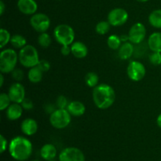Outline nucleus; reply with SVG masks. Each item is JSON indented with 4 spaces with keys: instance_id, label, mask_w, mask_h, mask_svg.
I'll return each instance as SVG.
<instances>
[{
    "instance_id": "f257e3e1",
    "label": "nucleus",
    "mask_w": 161,
    "mask_h": 161,
    "mask_svg": "<svg viewBox=\"0 0 161 161\" xmlns=\"http://www.w3.org/2000/svg\"><path fill=\"white\" fill-rule=\"evenodd\" d=\"M92 97L96 107L104 110L110 108L114 104L116 100V93L110 85L101 83L94 88Z\"/></svg>"
},
{
    "instance_id": "f03ea898",
    "label": "nucleus",
    "mask_w": 161,
    "mask_h": 161,
    "mask_svg": "<svg viewBox=\"0 0 161 161\" xmlns=\"http://www.w3.org/2000/svg\"><path fill=\"white\" fill-rule=\"evenodd\" d=\"M9 152L14 160L25 161L30 158L32 153V144L28 138L17 136L9 142Z\"/></svg>"
},
{
    "instance_id": "7ed1b4c3",
    "label": "nucleus",
    "mask_w": 161,
    "mask_h": 161,
    "mask_svg": "<svg viewBox=\"0 0 161 161\" xmlns=\"http://www.w3.org/2000/svg\"><path fill=\"white\" fill-rule=\"evenodd\" d=\"M18 58L20 64L28 69L37 66L40 61L38 50L31 45H26L20 49L18 53Z\"/></svg>"
},
{
    "instance_id": "20e7f679",
    "label": "nucleus",
    "mask_w": 161,
    "mask_h": 161,
    "mask_svg": "<svg viewBox=\"0 0 161 161\" xmlns=\"http://www.w3.org/2000/svg\"><path fill=\"white\" fill-rule=\"evenodd\" d=\"M19 61L18 54L13 49H6L0 53V71L2 73H11Z\"/></svg>"
},
{
    "instance_id": "39448f33",
    "label": "nucleus",
    "mask_w": 161,
    "mask_h": 161,
    "mask_svg": "<svg viewBox=\"0 0 161 161\" xmlns=\"http://www.w3.org/2000/svg\"><path fill=\"white\" fill-rule=\"evenodd\" d=\"M53 36L57 42L61 46L72 45L75 40V31L69 25L61 24L53 30Z\"/></svg>"
},
{
    "instance_id": "423d86ee",
    "label": "nucleus",
    "mask_w": 161,
    "mask_h": 161,
    "mask_svg": "<svg viewBox=\"0 0 161 161\" xmlns=\"http://www.w3.org/2000/svg\"><path fill=\"white\" fill-rule=\"evenodd\" d=\"M72 116L64 108H57L50 116V123L53 127L58 130L64 129L70 124Z\"/></svg>"
},
{
    "instance_id": "0eeeda50",
    "label": "nucleus",
    "mask_w": 161,
    "mask_h": 161,
    "mask_svg": "<svg viewBox=\"0 0 161 161\" xmlns=\"http://www.w3.org/2000/svg\"><path fill=\"white\" fill-rule=\"evenodd\" d=\"M30 25L37 32H47L50 27V19L47 14L38 13L31 16L30 18Z\"/></svg>"
},
{
    "instance_id": "6e6552de",
    "label": "nucleus",
    "mask_w": 161,
    "mask_h": 161,
    "mask_svg": "<svg viewBox=\"0 0 161 161\" xmlns=\"http://www.w3.org/2000/svg\"><path fill=\"white\" fill-rule=\"evenodd\" d=\"M127 73L128 78L134 82H138L145 78L146 69L144 64L138 61H132L127 65Z\"/></svg>"
},
{
    "instance_id": "1a4fd4ad",
    "label": "nucleus",
    "mask_w": 161,
    "mask_h": 161,
    "mask_svg": "<svg viewBox=\"0 0 161 161\" xmlns=\"http://www.w3.org/2000/svg\"><path fill=\"white\" fill-rule=\"evenodd\" d=\"M107 19L111 26H122L128 20V13L123 8H115L108 13Z\"/></svg>"
},
{
    "instance_id": "9d476101",
    "label": "nucleus",
    "mask_w": 161,
    "mask_h": 161,
    "mask_svg": "<svg viewBox=\"0 0 161 161\" xmlns=\"http://www.w3.org/2000/svg\"><path fill=\"white\" fill-rule=\"evenodd\" d=\"M129 42L133 44H140L146 39V28L142 23H135L128 31Z\"/></svg>"
},
{
    "instance_id": "9b49d317",
    "label": "nucleus",
    "mask_w": 161,
    "mask_h": 161,
    "mask_svg": "<svg viewBox=\"0 0 161 161\" xmlns=\"http://www.w3.org/2000/svg\"><path fill=\"white\" fill-rule=\"evenodd\" d=\"M59 161H85V156L78 148L68 147L59 154Z\"/></svg>"
},
{
    "instance_id": "f8f14e48",
    "label": "nucleus",
    "mask_w": 161,
    "mask_h": 161,
    "mask_svg": "<svg viewBox=\"0 0 161 161\" xmlns=\"http://www.w3.org/2000/svg\"><path fill=\"white\" fill-rule=\"evenodd\" d=\"M7 94L11 102L20 104L25 98V88L20 82H16L9 86Z\"/></svg>"
},
{
    "instance_id": "ddd939ff",
    "label": "nucleus",
    "mask_w": 161,
    "mask_h": 161,
    "mask_svg": "<svg viewBox=\"0 0 161 161\" xmlns=\"http://www.w3.org/2000/svg\"><path fill=\"white\" fill-rule=\"evenodd\" d=\"M17 8L25 15H33L36 14L38 4L35 0H18Z\"/></svg>"
},
{
    "instance_id": "4468645a",
    "label": "nucleus",
    "mask_w": 161,
    "mask_h": 161,
    "mask_svg": "<svg viewBox=\"0 0 161 161\" xmlns=\"http://www.w3.org/2000/svg\"><path fill=\"white\" fill-rule=\"evenodd\" d=\"M38 128H39L38 123L31 118H27L24 119L20 124V130L22 133L27 136L34 135L38 131Z\"/></svg>"
},
{
    "instance_id": "2eb2a0df",
    "label": "nucleus",
    "mask_w": 161,
    "mask_h": 161,
    "mask_svg": "<svg viewBox=\"0 0 161 161\" xmlns=\"http://www.w3.org/2000/svg\"><path fill=\"white\" fill-rule=\"evenodd\" d=\"M24 108H22L21 105L18 103H14L10 104L9 107L6 108V117L9 120L15 121L20 118L23 113Z\"/></svg>"
},
{
    "instance_id": "dca6fc26",
    "label": "nucleus",
    "mask_w": 161,
    "mask_h": 161,
    "mask_svg": "<svg viewBox=\"0 0 161 161\" xmlns=\"http://www.w3.org/2000/svg\"><path fill=\"white\" fill-rule=\"evenodd\" d=\"M66 109L70 113L71 116L80 117L85 113L86 107H85L84 104L82 103L80 101H72L69 102Z\"/></svg>"
},
{
    "instance_id": "f3484780",
    "label": "nucleus",
    "mask_w": 161,
    "mask_h": 161,
    "mask_svg": "<svg viewBox=\"0 0 161 161\" xmlns=\"http://www.w3.org/2000/svg\"><path fill=\"white\" fill-rule=\"evenodd\" d=\"M71 50L72 53L75 58L82 59L87 56L88 54V48L83 42L76 41L74 42L71 45Z\"/></svg>"
},
{
    "instance_id": "a211bd4d",
    "label": "nucleus",
    "mask_w": 161,
    "mask_h": 161,
    "mask_svg": "<svg viewBox=\"0 0 161 161\" xmlns=\"http://www.w3.org/2000/svg\"><path fill=\"white\" fill-rule=\"evenodd\" d=\"M148 47L152 52L161 53V32L157 31L149 36L148 39Z\"/></svg>"
},
{
    "instance_id": "6ab92c4d",
    "label": "nucleus",
    "mask_w": 161,
    "mask_h": 161,
    "mask_svg": "<svg viewBox=\"0 0 161 161\" xmlns=\"http://www.w3.org/2000/svg\"><path fill=\"white\" fill-rule=\"evenodd\" d=\"M134 53V44L130 42H123L118 50V55L121 60H128L132 57Z\"/></svg>"
},
{
    "instance_id": "aec40b11",
    "label": "nucleus",
    "mask_w": 161,
    "mask_h": 161,
    "mask_svg": "<svg viewBox=\"0 0 161 161\" xmlns=\"http://www.w3.org/2000/svg\"><path fill=\"white\" fill-rule=\"evenodd\" d=\"M40 156L43 160L48 161L55 159L57 157V149L53 144H45L40 149Z\"/></svg>"
},
{
    "instance_id": "412c9836",
    "label": "nucleus",
    "mask_w": 161,
    "mask_h": 161,
    "mask_svg": "<svg viewBox=\"0 0 161 161\" xmlns=\"http://www.w3.org/2000/svg\"><path fill=\"white\" fill-rule=\"evenodd\" d=\"M43 76V72L38 66L31 68L28 71V79L31 83H38L41 82Z\"/></svg>"
},
{
    "instance_id": "4be33fe9",
    "label": "nucleus",
    "mask_w": 161,
    "mask_h": 161,
    "mask_svg": "<svg viewBox=\"0 0 161 161\" xmlns=\"http://www.w3.org/2000/svg\"><path fill=\"white\" fill-rule=\"evenodd\" d=\"M149 23L155 28H161V9H155L149 16Z\"/></svg>"
},
{
    "instance_id": "5701e85b",
    "label": "nucleus",
    "mask_w": 161,
    "mask_h": 161,
    "mask_svg": "<svg viewBox=\"0 0 161 161\" xmlns=\"http://www.w3.org/2000/svg\"><path fill=\"white\" fill-rule=\"evenodd\" d=\"M10 44L13 46V47L15 49H22L24 47L27 45V39H25V36L22 35L16 34L11 36Z\"/></svg>"
},
{
    "instance_id": "b1692460",
    "label": "nucleus",
    "mask_w": 161,
    "mask_h": 161,
    "mask_svg": "<svg viewBox=\"0 0 161 161\" xmlns=\"http://www.w3.org/2000/svg\"><path fill=\"white\" fill-rule=\"evenodd\" d=\"M107 45L111 50H117L122 45L120 37L117 35H111L107 39Z\"/></svg>"
},
{
    "instance_id": "393cba45",
    "label": "nucleus",
    "mask_w": 161,
    "mask_h": 161,
    "mask_svg": "<svg viewBox=\"0 0 161 161\" xmlns=\"http://www.w3.org/2000/svg\"><path fill=\"white\" fill-rule=\"evenodd\" d=\"M99 81V76L97 75V73L94 72H91L86 73L85 75V83H86V86L89 87L94 88L96 86L98 85Z\"/></svg>"
},
{
    "instance_id": "a878e982",
    "label": "nucleus",
    "mask_w": 161,
    "mask_h": 161,
    "mask_svg": "<svg viewBox=\"0 0 161 161\" xmlns=\"http://www.w3.org/2000/svg\"><path fill=\"white\" fill-rule=\"evenodd\" d=\"M110 27H111V25L108 23V20L107 21L106 20H102L96 25L95 31L98 35L104 36L109 31Z\"/></svg>"
},
{
    "instance_id": "bb28decb",
    "label": "nucleus",
    "mask_w": 161,
    "mask_h": 161,
    "mask_svg": "<svg viewBox=\"0 0 161 161\" xmlns=\"http://www.w3.org/2000/svg\"><path fill=\"white\" fill-rule=\"evenodd\" d=\"M51 37L47 32L40 33L38 37V43L42 48H47L51 44Z\"/></svg>"
},
{
    "instance_id": "cd10ccee",
    "label": "nucleus",
    "mask_w": 161,
    "mask_h": 161,
    "mask_svg": "<svg viewBox=\"0 0 161 161\" xmlns=\"http://www.w3.org/2000/svg\"><path fill=\"white\" fill-rule=\"evenodd\" d=\"M11 39V35L9 31L5 28L0 29V48L3 49Z\"/></svg>"
},
{
    "instance_id": "c85d7f7f",
    "label": "nucleus",
    "mask_w": 161,
    "mask_h": 161,
    "mask_svg": "<svg viewBox=\"0 0 161 161\" xmlns=\"http://www.w3.org/2000/svg\"><path fill=\"white\" fill-rule=\"evenodd\" d=\"M11 102H11V99L8 95V94L2 93L0 94V110L1 111L6 110V108L10 105Z\"/></svg>"
},
{
    "instance_id": "c756f323",
    "label": "nucleus",
    "mask_w": 161,
    "mask_h": 161,
    "mask_svg": "<svg viewBox=\"0 0 161 161\" xmlns=\"http://www.w3.org/2000/svg\"><path fill=\"white\" fill-rule=\"evenodd\" d=\"M149 61L152 64L155 66H159L161 64V53L160 52H153L149 56Z\"/></svg>"
},
{
    "instance_id": "7c9ffc66",
    "label": "nucleus",
    "mask_w": 161,
    "mask_h": 161,
    "mask_svg": "<svg viewBox=\"0 0 161 161\" xmlns=\"http://www.w3.org/2000/svg\"><path fill=\"white\" fill-rule=\"evenodd\" d=\"M69 102L65 96L60 95L59 97L57 98L56 105L58 108H64V109H66L68 105H69Z\"/></svg>"
},
{
    "instance_id": "2f4dec72",
    "label": "nucleus",
    "mask_w": 161,
    "mask_h": 161,
    "mask_svg": "<svg viewBox=\"0 0 161 161\" xmlns=\"http://www.w3.org/2000/svg\"><path fill=\"white\" fill-rule=\"evenodd\" d=\"M11 75H12L13 79L16 82H20V83L23 80L24 77H25V73L20 69H15L11 72Z\"/></svg>"
},
{
    "instance_id": "473e14b6",
    "label": "nucleus",
    "mask_w": 161,
    "mask_h": 161,
    "mask_svg": "<svg viewBox=\"0 0 161 161\" xmlns=\"http://www.w3.org/2000/svg\"><path fill=\"white\" fill-rule=\"evenodd\" d=\"M21 105L22 108H24L25 110H31L33 108H34V104H33L32 101L29 98H27L25 97V99L23 100V102L20 103Z\"/></svg>"
},
{
    "instance_id": "72a5a7b5",
    "label": "nucleus",
    "mask_w": 161,
    "mask_h": 161,
    "mask_svg": "<svg viewBox=\"0 0 161 161\" xmlns=\"http://www.w3.org/2000/svg\"><path fill=\"white\" fill-rule=\"evenodd\" d=\"M37 66L43 72H48L50 69V64L48 61H47V60H40Z\"/></svg>"
},
{
    "instance_id": "f704fd0d",
    "label": "nucleus",
    "mask_w": 161,
    "mask_h": 161,
    "mask_svg": "<svg viewBox=\"0 0 161 161\" xmlns=\"http://www.w3.org/2000/svg\"><path fill=\"white\" fill-rule=\"evenodd\" d=\"M0 142H1L0 153H3L6 150V149H7V146H8L7 140H6V138H5L3 135H0Z\"/></svg>"
},
{
    "instance_id": "c9c22d12",
    "label": "nucleus",
    "mask_w": 161,
    "mask_h": 161,
    "mask_svg": "<svg viewBox=\"0 0 161 161\" xmlns=\"http://www.w3.org/2000/svg\"><path fill=\"white\" fill-rule=\"evenodd\" d=\"M61 53L63 56H68L70 53H72V50H71V47L69 45H64L61 46Z\"/></svg>"
},
{
    "instance_id": "e433bc0d",
    "label": "nucleus",
    "mask_w": 161,
    "mask_h": 161,
    "mask_svg": "<svg viewBox=\"0 0 161 161\" xmlns=\"http://www.w3.org/2000/svg\"><path fill=\"white\" fill-rule=\"evenodd\" d=\"M57 105H53V104H48L45 106V110L47 113L49 114H52L55 110L57 109Z\"/></svg>"
},
{
    "instance_id": "4c0bfd02",
    "label": "nucleus",
    "mask_w": 161,
    "mask_h": 161,
    "mask_svg": "<svg viewBox=\"0 0 161 161\" xmlns=\"http://www.w3.org/2000/svg\"><path fill=\"white\" fill-rule=\"evenodd\" d=\"M6 9V6H5L3 1H0V15H3Z\"/></svg>"
},
{
    "instance_id": "58836bf2",
    "label": "nucleus",
    "mask_w": 161,
    "mask_h": 161,
    "mask_svg": "<svg viewBox=\"0 0 161 161\" xmlns=\"http://www.w3.org/2000/svg\"><path fill=\"white\" fill-rule=\"evenodd\" d=\"M119 37H120V39L121 41H122V42H129L128 35H121V36H119Z\"/></svg>"
},
{
    "instance_id": "ea45409f",
    "label": "nucleus",
    "mask_w": 161,
    "mask_h": 161,
    "mask_svg": "<svg viewBox=\"0 0 161 161\" xmlns=\"http://www.w3.org/2000/svg\"><path fill=\"white\" fill-rule=\"evenodd\" d=\"M157 126H158L160 128H161V113L157 116Z\"/></svg>"
},
{
    "instance_id": "a19ab883",
    "label": "nucleus",
    "mask_w": 161,
    "mask_h": 161,
    "mask_svg": "<svg viewBox=\"0 0 161 161\" xmlns=\"http://www.w3.org/2000/svg\"><path fill=\"white\" fill-rule=\"evenodd\" d=\"M3 83H4V76H3V73L0 74V86L3 87Z\"/></svg>"
},
{
    "instance_id": "79ce46f5",
    "label": "nucleus",
    "mask_w": 161,
    "mask_h": 161,
    "mask_svg": "<svg viewBox=\"0 0 161 161\" xmlns=\"http://www.w3.org/2000/svg\"><path fill=\"white\" fill-rule=\"evenodd\" d=\"M138 2H140V3H146V2H148L149 0H137Z\"/></svg>"
},
{
    "instance_id": "37998d69",
    "label": "nucleus",
    "mask_w": 161,
    "mask_h": 161,
    "mask_svg": "<svg viewBox=\"0 0 161 161\" xmlns=\"http://www.w3.org/2000/svg\"><path fill=\"white\" fill-rule=\"evenodd\" d=\"M48 161H56V160H48Z\"/></svg>"
},
{
    "instance_id": "c03bdc74",
    "label": "nucleus",
    "mask_w": 161,
    "mask_h": 161,
    "mask_svg": "<svg viewBox=\"0 0 161 161\" xmlns=\"http://www.w3.org/2000/svg\"><path fill=\"white\" fill-rule=\"evenodd\" d=\"M31 161H38V160H31Z\"/></svg>"
}]
</instances>
